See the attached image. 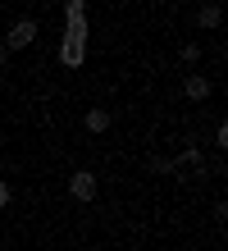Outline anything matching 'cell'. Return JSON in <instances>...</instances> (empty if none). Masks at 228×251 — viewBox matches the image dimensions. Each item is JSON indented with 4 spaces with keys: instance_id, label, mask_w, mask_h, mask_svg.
I'll return each instance as SVG.
<instances>
[{
    "instance_id": "8",
    "label": "cell",
    "mask_w": 228,
    "mask_h": 251,
    "mask_svg": "<svg viewBox=\"0 0 228 251\" xmlns=\"http://www.w3.org/2000/svg\"><path fill=\"white\" fill-rule=\"evenodd\" d=\"M5 205H9V183L0 178V210H5Z\"/></svg>"
},
{
    "instance_id": "6",
    "label": "cell",
    "mask_w": 228,
    "mask_h": 251,
    "mask_svg": "<svg viewBox=\"0 0 228 251\" xmlns=\"http://www.w3.org/2000/svg\"><path fill=\"white\" fill-rule=\"evenodd\" d=\"M59 60H64L69 69H78V64H82V41H69V37H64V46H59Z\"/></svg>"
},
{
    "instance_id": "3",
    "label": "cell",
    "mask_w": 228,
    "mask_h": 251,
    "mask_svg": "<svg viewBox=\"0 0 228 251\" xmlns=\"http://www.w3.org/2000/svg\"><path fill=\"white\" fill-rule=\"evenodd\" d=\"M182 92H187V100H205L210 96V78H205V73H187Z\"/></svg>"
},
{
    "instance_id": "7",
    "label": "cell",
    "mask_w": 228,
    "mask_h": 251,
    "mask_svg": "<svg viewBox=\"0 0 228 251\" xmlns=\"http://www.w3.org/2000/svg\"><path fill=\"white\" fill-rule=\"evenodd\" d=\"M69 41H87V14L69 9Z\"/></svg>"
},
{
    "instance_id": "4",
    "label": "cell",
    "mask_w": 228,
    "mask_h": 251,
    "mask_svg": "<svg viewBox=\"0 0 228 251\" xmlns=\"http://www.w3.org/2000/svg\"><path fill=\"white\" fill-rule=\"evenodd\" d=\"M82 124H87V132H105V128H110V124H114V114H110V110H105V105H91Z\"/></svg>"
},
{
    "instance_id": "5",
    "label": "cell",
    "mask_w": 228,
    "mask_h": 251,
    "mask_svg": "<svg viewBox=\"0 0 228 251\" xmlns=\"http://www.w3.org/2000/svg\"><path fill=\"white\" fill-rule=\"evenodd\" d=\"M219 19H224V9L215 5V0H210V5H201V9H196V27H205V32H210V27H219Z\"/></svg>"
},
{
    "instance_id": "10",
    "label": "cell",
    "mask_w": 228,
    "mask_h": 251,
    "mask_svg": "<svg viewBox=\"0 0 228 251\" xmlns=\"http://www.w3.org/2000/svg\"><path fill=\"white\" fill-rule=\"evenodd\" d=\"M5 60H9V50H5V46H0V69H5Z\"/></svg>"
},
{
    "instance_id": "1",
    "label": "cell",
    "mask_w": 228,
    "mask_h": 251,
    "mask_svg": "<svg viewBox=\"0 0 228 251\" xmlns=\"http://www.w3.org/2000/svg\"><path fill=\"white\" fill-rule=\"evenodd\" d=\"M37 41V19H19L5 32V50H23V46H32Z\"/></svg>"
},
{
    "instance_id": "2",
    "label": "cell",
    "mask_w": 228,
    "mask_h": 251,
    "mask_svg": "<svg viewBox=\"0 0 228 251\" xmlns=\"http://www.w3.org/2000/svg\"><path fill=\"white\" fill-rule=\"evenodd\" d=\"M69 192L78 201H91V197H96V178H91V169H78V174H73V178H69Z\"/></svg>"
},
{
    "instance_id": "9",
    "label": "cell",
    "mask_w": 228,
    "mask_h": 251,
    "mask_svg": "<svg viewBox=\"0 0 228 251\" xmlns=\"http://www.w3.org/2000/svg\"><path fill=\"white\" fill-rule=\"evenodd\" d=\"M69 9H78V14H87V0H69Z\"/></svg>"
}]
</instances>
